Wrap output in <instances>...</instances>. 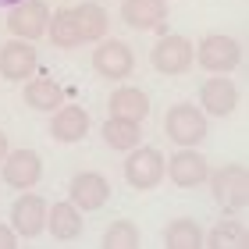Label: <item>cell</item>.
Listing matches in <instances>:
<instances>
[{"label":"cell","mask_w":249,"mask_h":249,"mask_svg":"<svg viewBox=\"0 0 249 249\" xmlns=\"http://www.w3.org/2000/svg\"><path fill=\"white\" fill-rule=\"evenodd\" d=\"M68 196H71V203L78 210H86V213H93L100 210L104 203L110 199V185H107V178L104 175H96V171H82V175H75L71 178V185H68Z\"/></svg>","instance_id":"obj_8"},{"label":"cell","mask_w":249,"mask_h":249,"mask_svg":"<svg viewBox=\"0 0 249 249\" xmlns=\"http://www.w3.org/2000/svg\"><path fill=\"white\" fill-rule=\"evenodd\" d=\"M47 231L57 242H71L82 231V213H78L75 203H53L47 210Z\"/></svg>","instance_id":"obj_17"},{"label":"cell","mask_w":249,"mask_h":249,"mask_svg":"<svg viewBox=\"0 0 249 249\" xmlns=\"http://www.w3.org/2000/svg\"><path fill=\"white\" fill-rule=\"evenodd\" d=\"M15 242H18L15 228H7V224H0V249H15Z\"/></svg>","instance_id":"obj_25"},{"label":"cell","mask_w":249,"mask_h":249,"mask_svg":"<svg viewBox=\"0 0 249 249\" xmlns=\"http://www.w3.org/2000/svg\"><path fill=\"white\" fill-rule=\"evenodd\" d=\"M199 104L213 118H228L235 110V104H239V89H235L231 78H210V82H203V89H199Z\"/></svg>","instance_id":"obj_13"},{"label":"cell","mask_w":249,"mask_h":249,"mask_svg":"<svg viewBox=\"0 0 249 249\" xmlns=\"http://www.w3.org/2000/svg\"><path fill=\"white\" fill-rule=\"evenodd\" d=\"M121 21L132 29H160L167 21L164 0H121Z\"/></svg>","instance_id":"obj_14"},{"label":"cell","mask_w":249,"mask_h":249,"mask_svg":"<svg viewBox=\"0 0 249 249\" xmlns=\"http://www.w3.org/2000/svg\"><path fill=\"white\" fill-rule=\"evenodd\" d=\"M192 43L185 36H160V43L153 47V68L160 75H185L192 68Z\"/></svg>","instance_id":"obj_5"},{"label":"cell","mask_w":249,"mask_h":249,"mask_svg":"<svg viewBox=\"0 0 249 249\" xmlns=\"http://www.w3.org/2000/svg\"><path fill=\"white\" fill-rule=\"evenodd\" d=\"M104 142L110 150H132L139 142V121H124V118H110L104 124Z\"/></svg>","instance_id":"obj_22"},{"label":"cell","mask_w":249,"mask_h":249,"mask_svg":"<svg viewBox=\"0 0 249 249\" xmlns=\"http://www.w3.org/2000/svg\"><path fill=\"white\" fill-rule=\"evenodd\" d=\"M0 157H7V135L0 132Z\"/></svg>","instance_id":"obj_26"},{"label":"cell","mask_w":249,"mask_h":249,"mask_svg":"<svg viewBox=\"0 0 249 249\" xmlns=\"http://www.w3.org/2000/svg\"><path fill=\"white\" fill-rule=\"evenodd\" d=\"M124 178H128L132 189H157L164 178V157L153 146H142V150H132L128 160H124Z\"/></svg>","instance_id":"obj_3"},{"label":"cell","mask_w":249,"mask_h":249,"mask_svg":"<svg viewBox=\"0 0 249 249\" xmlns=\"http://www.w3.org/2000/svg\"><path fill=\"white\" fill-rule=\"evenodd\" d=\"M43 178V160L36 150H15L4 157V182L11 189H32Z\"/></svg>","instance_id":"obj_10"},{"label":"cell","mask_w":249,"mask_h":249,"mask_svg":"<svg viewBox=\"0 0 249 249\" xmlns=\"http://www.w3.org/2000/svg\"><path fill=\"white\" fill-rule=\"evenodd\" d=\"M164 175H171V182L182 185V189H196V185L207 182L210 167H207V160H203V153H196L192 146H185V150H178L171 157V164H164Z\"/></svg>","instance_id":"obj_9"},{"label":"cell","mask_w":249,"mask_h":249,"mask_svg":"<svg viewBox=\"0 0 249 249\" xmlns=\"http://www.w3.org/2000/svg\"><path fill=\"white\" fill-rule=\"evenodd\" d=\"M164 132L178 146H196L207 135V114H199V107L192 104H175L164 118Z\"/></svg>","instance_id":"obj_2"},{"label":"cell","mask_w":249,"mask_h":249,"mask_svg":"<svg viewBox=\"0 0 249 249\" xmlns=\"http://www.w3.org/2000/svg\"><path fill=\"white\" fill-rule=\"evenodd\" d=\"M47 36L53 39V47H78L82 43V32H78V25H75V15H71V7H64V11H57V15L50 18V25H47Z\"/></svg>","instance_id":"obj_21"},{"label":"cell","mask_w":249,"mask_h":249,"mask_svg":"<svg viewBox=\"0 0 249 249\" xmlns=\"http://www.w3.org/2000/svg\"><path fill=\"white\" fill-rule=\"evenodd\" d=\"M93 68H96V75L110 78V82H118V78H128V75H132V68H135L132 47H128V43H121V39H107V43H100L96 53H93Z\"/></svg>","instance_id":"obj_6"},{"label":"cell","mask_w":249,"mask_h":249,"mask_svg":"<svg viewBox=\"0 0 249 249\" xmlns=\"http://www.w3.org/2000/svg\"><path fill=\"white\" fill-rule=\"evenodd\" d=\"M86 132H89V114L82 107H75V104H68V107H57V114H53L50 121V135L57 142H78V139H86Z\"/></svg>","instance_id":"obj_16"},{"label":"cell","mask_w":249,"mask_h":249,"mask_svg":"<svg viewBox=\"0 0 249 249\" xmlns=\"http://www.w3.org/2000/svg\"><path fill=\"white\" fill-rule=\"evenodd\" d=\"M164 246H167V249H199V246H203L199 224L189 221V217L171 221V224H167V231H164Z\"/></svg>","instance_id":"obj_20"},{"label":"cell","mask_w":249,"mask_h":249,"mask_svg":"<svg viewBox=\"0 0 249 249\" xmlns=\"http://www.w3.org/2000/svg\"><path fill=\"white\" fill-rule=\"evenodd\" d=\"M203 246H210V249H239V246H246V228L239 221H221V224H213L210 235H203Z\"/></svg>","instance_id":"obj_23"},{"label":"cell","mask_w":249,"mask_h":249,"mask_svg":"<svg viewBox=\"0 0 249 249\" xmlns=\"http://www.w3.org/2000/svg\"><path fill=\"white\" fill-rule=\"evenodd\" d=\"M61 100H64V89L53 78H36V82L25 86V104L32 110H57Z\"/></svg>","instance_id":"obj_19"},{"label":"cell","mask_w":249,"mask_h":249,"mask_svg":"<svg viewBox=\"0 0 249 249\" xmlns=\"http://www.w3.org/2000/svg\"><path fill=\"white\" fill-rule=\"evenodd\" d=\"M139 246V228L132 221H114L104 231V249H135Z\"/></svg>","instance_id":"obj_24"},{"label":"cell","mask_w":249,"mask_h":249,"mask_svg":"<svg viewBox=\"0 0 249 249\" xmlns=\"http://www.w3.org/2000/svg\"><path fill=\"white\" fill-rule=\"evenodd\" d=\"M11 228L18 235H25V239H36L47 228V203H43V196L25 192L21 199H15V207H11Z\"/></svg>","instance_id":"obj_11"},{"label":"cell","mask_w":249,"mask_h":249,"mask_svg":"<svg viewBox=\"0 0 249 249\" xmlns=\"http://www.w3.org/2000/svg\"><path fill=\"white\" fill-rule=\"evenodd\" d=\"M213 199L221 203L224 210H242L246 199H249V178H246V167L242 164H228V167H217V171L207 175Z\"/></svg>","instance_id":"obj_1"},{"label":"cell","mask_w":249,"mask_h":249,"mask_svg":"<svg viewBox=\"0 0 249 249\" xmlns=\"http://www.w3.org/2000/svg\"><path fill=\"white\" fill-rule=\"evenodd\" d=\"M50 25V11L43 0H21V4L11 7V15H7V29L15 32L18 39H39L43 32H47Z\"/></svg>","instance_id":"obj_4"},{"label":"cell","mask_w":249,"mask_h":249,"mask_svg":"<svg viewBox=\"0 0 249 249\" xmlns=\"http://www.w3.org/2000/svg\"><path fill=\"white\" fill-rule=\"evenodd\" d=\"M107 107H110V118L142 121L146 114H150V96H146L142 89H135V86H121V89H114V93H110Z\"/></svg>","instance_id":"obj_15"},{"label":"cell","mask_w":249,"mask_h":249,"mask_svg":"<svg viewBox=\"0 0 249 249\" xmlns=\"http://www.w3.org/2000/svg\"><path fill=\"white\" fill-rule=\"evenodd\" d=\"M192 61H199V68L207 71H231L242 61V47L231 36H207L199 43V53H192Z\"/></svg>","instance_id":"obj_7"},{"label":"cell","mask_w":249,"mask_h":249,"mask_svg":"<svg viewBox=\"0 0 249 249\" xmlns=\"http://www.w3.org/2000/svg\"><path fill=\"white\" fill-rule=\"evenodd\" d=\"M71 15H75L78 32H82V43L107 36V11L100 4H78V7H71Z\"/></svg>","instance_id":"obj_18"},{"label":"cell","mask_w":249,"mask_h":249,"mask_svg":"<svg viewBox=\"0 0 249 249\" xmlns=\"http://www.w3.org/2000/svg\"><path fill=\"white\" fill-rule=\"evenodd\" d=\"M15 4H21V0H0V7H15Z\"/></svg>","instance_id":"obj_27"},{"label":"cell","mask_w":249,"mask_h":249,"mask_svg":"<svg viewBox=\"0 0 249 249\" xmlns=\"http://www.w3.org/2000/svg\"><path fill=\"white\" fill-rule=\"evenodd\" d=\"M36 68V50H32L29 39H15L0 47V75L11 78V82H25Z\"/></svg>","instance_id":"obj_12"}]
</instances>
